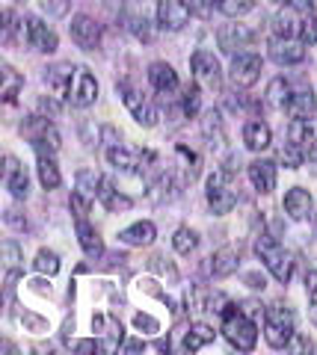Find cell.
Segmentation results:
<instances>
[{
    "mask_svg": "<svg viewBox=\"0 0 317 355\" xmlns=\"http://www.w3.org/2000/svg\"><path fill=\"white\" fill-rule=\"evenodd\" d=\"M155 237H157V228L151 225V222H134L130 228L119 231V243H125V246H137V249L151 246Z\"/></svg>",
    "mask_w": 317,
    "mask_h": 355,
    "instance_id": "obj_18",
    "label": "cell"
},
{
    "mask_svg": "<svg viewBox=\"0 0 317 355\" xmlns=\"http://www.w3.org/2000/svg\"><path fill=\"white\" fill-rule=\"evenodd\" d=\"M270 60L279 65H300L305 60V44L300 39H273Z\"/></svg>",
    "mask_w": 317,
    "mask_h": 355,
    "instance_id": "obj_15",
    "label": "cell"
},
{
    "mask_svg": "<svg viewBox=\"0 0 317 355\" xmlns=\"http://www.w3.org/2000/svg\"><path fill=\"white\" fill-rule=\"evenodd\" d=\"M207 205H211V210L216 216H225V214H232L234 205H237V196L228 190V172L223 169H216L211 178H207Z\"/></svg>",
    "mask_w": 317,
    "mask_h": 355,
    "instance_id": "obj_6",
    "label": "cell"
},
{
    "mask_svg": "<svg viewBox=\"0 0 317 355\" xmlns=\"http://www.w3.org/2000/svg\"><path fill=\"white\" fill-rule=\"evenodd\" d=\"M78 240H80V249L89 254V258H101L104 254V240L98 234V228H92L86 219L78 222Z\"/></svg>",
    "mask_w": 317,
    "mask_h": 355,
    "instance_id": "obj_25",
    "label": "cell"
},
{
    "mask_svg": "<svg viewBox=\"0 0 317 355\" xmlns=\"http://www.w3.org/2000/svg\"><path fill=\"white\" fill-rule=\"evenodd\" d=\"M21 133L30 139V146L36 148V154L42 151H60L62 139H60V130L53 128V121H48L45 116H30L24 119V125H21Z\"/></svg>",
    "mask_w": 317,
    "mask_h": 355,
    "instance_id": "obj_5",
    "label": "cell"
},
{
    "mask_svg": "<svg viewBox=\"0 0 317 355\" xmlns=\"http://www.w3.org/2000/svg\"><path fill=\"white\" fill-rule=\"evenodd\" d=\"M116 92L122 95V101H125V107L130 110V116H134V121L137 125H143V128H155L157 125V107L148 101V98L139 92V89L130 83V80H119L116 83Z\"/></svg>",
    "mask_w": 317,
    "mask_h": 355,
    "instance_id": "obj_4",
    "label": "cell"
},
{
    "mask_svg": "<svg viewBox=\"0 0 317 355\" xmlns=\"http://www.w3.org/2000/svg\"><path fill=\"white\" fill-rule=\"evenodd\" d=\"M181 107H184V113H187V116L199 113V86H187V89H184Z\"/></svg>",
    "mask_w": 317,
    "mask_h": 355,
    "instance_id": "obj_40",
    "label": "cell"
},
{
    "mask_svg": "<svg viewBox=\"0 0 317 355\" xmlns=\"http://www.w3.org/2000/svg\"><path fill=\"white\" fill-rule=\"evenodd\" d=\"M98 202H101L107 210H110V214H119V210H128V207H130V198L116 190L110 178H104V181H101V190H98Z\"/></svg>",
    "mask_w": 317,
    "mask_h": 355,
    "instance_id": "obj_27",
    "label": "cell"
},
{
    "mask_svg": "<svg viewBox=\"0 0 317 355\" xmlns=\"http://www.w3.org/2000/svg\"><path fill=\"white\" fill-rule=\"evenodd\" d=\"M33 266H36L42 275H57V272H60V258H57V252L42 249V252L36 254V261H33Z\"/></svg>",
    "mask_w": 317,
    "mask_h": 355,
    "instance_id": "obj_38",
    "label": "cell"
},
{
    "mask_svg": "<svg viewBox=\"0 0 317 355\" xmlns=\"http://www.w3.org/2000/svg\"><path fill=\"white\" fill-rule=\"evenodd\" d=\"M101 139L107 142V148H113V146H122V142H119V139H122V133H119L113 125H104V128H101Z\"/></svg>",
    "mask_w": 317,
    "mask_h": 355,
    "instance_id": "obj_43",
    "label": "cell"
},
{
    "mask_svg": "<svg viewBox=\"0 0 317 355\" xmlns=\"http://www.w3.org/2000/svg\"><path fill=\"white\" fill-rule=\"evenodd\" d=\"M39 110H42V113H48V116H57L60 113V104L53 101V98H39Z\"/></svg>",
    "mask_w": 317,
    "mask_h": 355,
    "instance_id": "obj_52",
    "label": "cell"
},
{
    "mask_svg": "<svg viewBox=\"0 0 317 355\" xmlns=\"http://www.w3.org/2000/svg\"><path fill=\"white\" fill-rule=\"evenodd\" d=\"M27 42L30 48H36L39 53H53L60 48V39L42 18H27Z\"/></svg>",
    "mask_w": 317,
    "mask_h": 355,
    "instance_id": "obj_13",
    "label": "cell"
},
{
    "mask_svg": "<svg viewBox=\"0 0 317 355\" xmlns=\"http://www.w3.org/2000/svg\"><path fill=\"white\" fill-rule=\"evenodd\" d=\"M78 74V69H71V65H57V69H51L45 74V80L48 86L53 89L57 95H69L71 92V77Z\"/></svg>",
    "mask_w": 317,
    "mask_h": 355,
    "instance_id": "obj_28",
    "label": "cell"
},
{
    "mask_svg": "<svg viewBox=\"0 0 317 355\" xmlns=\"http://www.w3.org/2000/svg\"><path fill=\"white\" fill-rule=\"evenodd\" d=\"M6 222H9V225H15V228H24L27 225V219L18 216V210H6Z\"/></svg>",
    "mask_w": 317,
    "mask_h": 355,
    "instance_id": "obj_53",
    "label": "cell"
},
{
    "mask_svg": "<svg viewBox=\"0 0 317 355\" xmlns=\"http://www.w3.org/2000/svg\"><path fill=\"white\" fill-rule=\"evenodd\" d=\"M270 142H273V130H270L267 121H261V119L246 121V128H243V146L249 151H264V148H270Z\"/></svg>",
    "mask_w": 317,
    "mask_h": 355,
    "instance_id": "obj_19",
    "label": "cell"
},
{
    "mask_svg": "<svg viewBox=\"0 0 317 355\" xmlns=\"http://www.w3.org/2000/svg\"><path fill=\"white\" fill-rule=\"evenodd\" d=\"M285 6H291V9H297V12H314V0H282Z\"/></svg>",
    "mask_w": 317,
    "mask_h": 355,
    "instance_id": "obj_48",
    "label": "cell"
},
{
    "mask_svg": "<svg viewBox=\"0 0 317 355\" xmlns=\"http://www.w3.org/2000/svg\"><path fill=\"white\" fill-rule=\"evenodd\" d=\"M214 6L228 18H240L255 9V0H214Z\"/></svg>",
    "mask_w": 317,
    "mask_h": 355,
    "instance_id": "obj_33",
    "label": "cell"
},
{
    "mask_svg": "<svg viewBox=\"0 0 317 355\" xmlns=\"http://www.w3.org/2000/svg\"><path fill=\"white\" fill-rule=\"evenodd\" d=\"M291 101V86L285 77H273L270 86H267V104L270 107H285Z\"/></svg>",
    "mask_w": 317,
    "mask_h": 355,
    "instance_id": "obj_30",
    "label": "cell"
},
{
    "mask_svg": "<svg viewBox=\"0 0 317 355\" xmlns=\"http://www.w3.org/2000/svg\"><path fill=\"white\" fill-rule=\"evenodd\" d=\"M255 39V33L249 30L246 24H223L220 30H216V42H220V51L223 53H232V57H237L243 48H249Z\"/></svg>",
    "mask_w": 317,
    "mask_h": 355,
    "instance_id": "obj_11",
    "label": "cell"
},
{
    "mask_svg": "<svg viewBox=\"0 0 317 355\" xmlns=\"http://www.w3.org/2000/svg\"><path fill=\"white\" fill-rule=\"evenodd\" d=\"M305 296H309L311 305H317V270L305 272Z\"/></svg>",
    "mask_w": 317,
    "mask_h": 355,
    "instance_id": "obj_42",
    "label": "cell"
},
{
    "mask_svg": "<svg viewBox=\"0 0 317 355\" xmlns=\"http://www.w3.org/2000/svg\"><path fill=\"white\" fill-rule=\"evenodd\" d=\"M134 36L139 42H151V30H148V21L146 18H137L134 21Z\"/></svg>",
    "mask_w": 317,
    "mask_h": 355,
    "instance_id": "obj_45",
    "label": "cell"
},
{
    "mask_svg": "<svg viewBox=\"0 0 317 355\" xmlns=\"http://www.w3.org/2000/svg\"><path fill=\"white\" fill-rule=\"evenodd\" d=\"M246 172H249V181H252V187L261 196L276 190V163L273 160H252L246 166Z\"/></svg>",
    "mask_w": 317,
    "mask_h": 355,
    "instance_id": "obj_16",
    "label": "cell"
},
{
    "mask_svg": "<svg viewBox=\"0 0 317 355\" xmlns=\"http://www.w3.org/2000/svg\"><path fill=\"white\" fill-rule=\"evenodd\" d=\"M293 331V314L285 305H270L264 311V338L273 349H288Z\"/></svg>",
    "mask_w": 317,
    "mask_h": 355,
    "instance_id": "obj_3",
    "label": "cell"
},
{
    "mask_svg": "<svg viewBox=\"0 0 317 355\" xmlns=\"http://www.w3.org/2000/svg\"><path fill=\"white\" fill-rule=\"evenodd\" d=\"M311 323L317 326V305H314V311H311Z\"/></svg>",
    "mask_w": 317,
    "mask_h": 355,
    "instance_id": "obj_57",
    "label": "cell"
},
{
    "mask_svg": "<svg viewBox=\"0 0 317 355\" xmlns=\"http://www.w3.org/2000/svg\"><path fill=\"white\" fill-rule=\"evenodd\" d=\"M288 349H291V352H311V340L302 338V335H293L291 343H288Z\"/></svg>",
    "mask_w": 317,
    "mask_h": 355,
    "instance_id": "obj_46",
    "label": "cell"
},
{
    "mask_svg": "<svg viewBox=\"0 0 317 355\" xmlns=\"http://www.w3.org/2000/svg\"><path fill=\"white\" fill-rule=\"evenodd\" d=\"M148 80L163 95H169V92L178 89V74H175V69L169 62H151L148 65Z\"/></svg>",
    "mask_w": 317,
    "mask_h": 355,
    "instance_id": "obj_21",
    "label": "cell"
},
{
    "mask_svg": "<svg viewBox=\"0 0 317 355\" xmlns=\"http://www.w3.org/2000/svg\"><path fill=\"white\" fill-rule=\"evenodd\" d=\"M261 69H264V62H261L258 53H237L232 60V83L240 89L255 86L261 77Z\"/></svg>",
    "mask_w": 317,
    "mask_h": 355,
    "instance_id": "obj_10",
    "label": "cell"
},
{
    "mask_svg": "<svg viewBox=\"0 0 317 355\" xmlns=\"http://www.w3.org/2000/svg\"><path fill=\"white\" fill-rule=\"evenodd\" d=\"M193 9L187 0H157V24L169 33H178L190 24Z\"/></svg>",
    "mask_w": 317,
    "mask_h": 355,
    "instance_id": "obj_9",
    "label": "cell"
},
{
    "mask_svg": "<svg viewBox=\"0 0 317 355\" xmlns=\"http://www.w3.org/2000/svg\"><path fill=\"white\" fill-rule=\"evenodd\" d=\"M21 86H24V77H21L12 65H3V101L6 104H15V95Z\"/></svg>",
    "mask_w": 317,
    "mask_h": 355,
    "instance_id": "obj_34",
    "label": "cell"
},
{
    "mask_svg": "<svg viewBox=\"0 0 317 355\" xmlns=\"http://www.w3.org/2000/svg\"><path fill=\"white\" fill-rule=\"evenodd\" d=\"M211 272L216 275V279H225V275H232V272H237V263H240V258H237V252L234 249H228V246H223V249H216L211 258Z\"/></svg>",
    "mask_w": 317,
    "mask_h": 355,
    "instance_id": "obj_26",
    "label": "cell"
},
{
    "mask_svg": "<svg viewBox=\"0 0 317 355\" xmlns=\"http://www.w3.org/2000/svg\"><path fill=\"white\" fill-rule=\"evenodd\" d=\"M74 349L78 352H98V349H104V343L101 340H80V343H74Z\"/></svg>",
    "mask_w": 317,
    "mask_h": 355,
    "instance_id": "obj_50",
    "label": "cell"
},
{
    "mask_svg": "<svg viewBox=\"0 0 317 355\" xmlns=\"http://www.w3.org/2000/svg\"><path fill=\"white\" fill-rule=\"evenodd\" d=\"M69 205H71V214H74V219L80 222V219H86V216H89V205H92V198H86V196H80L78 190H74V193H71V202H69Z\"/></svg>",
    "mask_w": 317,
    "mask_h": 355,
    "instance_id": "obj_39",
    "label": "cell"
},
{
    "mask_svg": "<svg viewBox=\"0 0 317 355\" xmlns=\"http://www.w3.org/2000/svg\"><path fill=\"white\" fill-rule=\"evenodd\" d=\"M300 42L302 44H317V18L314 15H309L300 24Z\"/></svg>",
    "mask_w": 317,
    "mask_h": 355,
    "instance_id": "obj_41",
    "label": "cell"
},
{
    "mask_svg": "<svg viewBox=\"0 0 317 355\" xmlns=\"http://www.w3.org/2000/svg\"><path fill=\"white\" fill-rule=\"evenodd\" d=\"M6 190L15 198H27V193H30V178L24 172V166H21L12 154L6 157Z\"/></svg>",
    "mask_w": 317,
    "mask_h": 355,
    "instance_id": "obj_20",
    "label": "cell"
},
{
    "mask_svg": "<svg viewBox=\"0 0 317 355\" xmlns=\"http://www.w3.org/2000/svg\"><path fill=\"white\" fill-rule=\"evenodd\" d=\"M104 6L110 9V12H122V9H125V0H104Z\"/></svg>",
    "mask_w": 317,
    "mask_h": 355,
    "instance_id": "obj_55",
    "label": "cell"
},
{
    "mask_svg": "<svg viewBox=\"0 0 317 355\" xmlns=\"http://www.w3.org/2000/svg\"><path fill=\"white\" fill-rule=\"evenodd\" d=\"M285 110H288L291 119H311L314 110H317V98H314L311 89H302V92L291 95V101L285 104Z\"/></svg>",
    "mask_w": 317,
    "mask_h": 355,
    "instance_id": "obj_24",
    "label": "cell"
},
{
    "mask_svg": "<svg viewBox=\"0 0 317 355\" xmlns=\"http://www.w3.org/2000/svg\"><path fill=\"white\" fill-rule=\"evenodd\" d=\"M36 175H39V184L45 187V190H57V187H60L62 175H60L57 160L51 157V151H42V154H39V160H36Z\"/></svg>",
    "mask_w": 317,
    "mask_h": 355,
    "instance_id": "obj_23",
    "label": "cell"
},
{
    "mask_svg": "<svg viewBox=\"0 0 317 355\" xmlns=\"http://www.w3.org/2000/svg\"><path fill=\"white\" fill-rule=\"evenodd\" d=\"M107 160H110V166H116L119 172L139 175L151 160H155V154L139 151V148H128V146H113V148H107Z\"/></svg>",
    "mask_w": 317,
    "mask_h": 355,
    "instance_id": "obj_8",
    "label": "cell"
},
{
    "mask_svg": "<svg viewBox=\"0 0 317 355\" xmlns=\"http://www.w3.org/2000/svg\"><path fill=\"white\" fill-rule=\"evenodd\" d=\"M300 24H302V21H297L291 12H279L276 18H273V30H276L279 39H293V36H300Z\"/></svg>",
    "mask_w": 317,
    "mask_h": 355,
    "instance_id": "obj_32",
    "label": "cell"
},
{
    "mask_svg": "<svg viewBox=\"0 0 317 355\" xmlns=\"http://www.w3.org/2000/svg\"><path fill=\"white\" fill-rule=\"evenodd\" d=\"M190 65H193L196 83L205 86V89H211V92H220V86H223V69H220V60H216L211 51H196Z\"/></svg>",
    "mask_w": 317,
    "mask_h": 355,
    "instance_id": "obj_7",
    "label": "cell"
},
{
    "mask_svg": "<svg viewBox=\"0 0 317 355\" xmlns=\"http://www.w3.org/2000/svg\"><path fill=\"white\" fill-rule=\"evenodd\" d=\"M211 6H214V0H190V9H193V12H199L202 18H207Z\"/></svg>",
    "mask_w": 317,
    "mask_h": 355,
    "instance_id": "obj_51",
    "label": "cell"
},
{
    "mask_svg": "<svg viewBox=\"0 0 317 355\" xmlns=\"http://www.w3.org/2000/svg\"><path fill=\"white\" fill-rule=\"evenodd\" d=\"M223 335L234 349L249 352V349H255V343H258V326L234 302H228V308L223 311Z\"/></svg>",
    "mask_w": 317,
    "mask_h": 355,
    "instance_id": "obj_1",
    "label": "cell"
},
{
    "mask_svg": "<svg viewBox=\"0 0 317 355\" xmlns=\"http://www.w3.org/2000/svg\"><path fill=\"white\" fill-rule=\"evenodd\" d=\"M279 160L288 166V169H300V166L305 163V148H300V146H293V142L288 139L285 146L279 148Z\"/></svg>",
    "mask_w": 317,
    "mask_h": 355,
    "instance_id": "obj_37",
    "label": "cell"
},
{
    "mask_svg": "<svg viewBox=\"0 0 317 355\" xmlns=\"http://www.w3.org/2000/svg\"><path fill=\"white\" fill-rule=\"evenodd\" d=\"M0 252H3V266H6V272H18V270H21V261H24V252H21L18 243H15V240H3Z\"/></svg>",
    "mask_w": 317,
    "mask_h": 355,
    "instance_id": "obj_35",
    "label": "cell"
},
{
    "mask_svg": "<svg viewBox=\"0 0 317 355\" xmlns=\"http://www.w3.org/2000/svg\"><path fill=\"white\" fill-rule=\"evenodd\" d=\"M42 3L51 15H65V9H69V0H42Z\"/></svg>",
    "mask_w": 317,
    "mask_h": 355,
    "instance_id": "obj_49",
    "label": "cell"
},
{
    "mask_svg": "<svg viewBox=\"0 0 317 355\" xmlns=\"http://www.w3.org/2000/svg\"><path fill=\"white\" fill-rule=\"evenodd\" d=\"M101 181H104V178L98 175V172H92V169H80L78 178H74V184H78L74 190L95 202V198H98V190H101Z\"/></svg>",
    "mask_w": 317,
    "mask_h": 355,
    "instance_id": "obj_29",
    "label": "cell"
},
{
    "mask_svg": "<svg viewBox=\"0 0 317 355\" xmlns=\"http://www.w3.org/2000/svg\"><path fill=\"white\" fill-rule=\"evenodd\" d=\"M288 139L293 142V146L309 151L314 146V139H317V125L311 119H293L288 125Z\"/></svg>",
    "mask_w": 317,
    "mask_h": 355,
    "instance_id": "obj_22",
    "label": "cell"
},
{
    "mask_svg": "<svg viewBox=\"0 0 317 355\" xmlns=\"http://www.w3.org/2000/svg\"><path fill=\"white\" fill-rule=\"evenodd\" d=\"M314 210V198L309 190H302V187H293V190L285 193V214L291 219H305Z\"/></svg>",
    "mask_w": 317,
    "mask_h": 355,
    "instance_id": "obj_17",
    "label": "cell"
},
{
    "mask_svg": "<svg viewBox=\"0 0 317 355\" xmlns=\"http://www.w3.org/2000/svg\"><path fill=\"white\" fill-rule=\"evenodd\" d=\"M211 340H214V329L205 326V323H196V326L190 329V335L184 338V349L196 352V349H202L205 343H211Z\"/></svg>",
    "mask_w": 317,
    "mask_h": 355,
    "instance_id": "obj_31",
    "label": "cell"
},
{
    "mask_svg": "<svg viewBox=\"0 0 317 355\" xmlns=\"http://www.w3.org/2000/svg\"><path fill=\"white\" fill-rule=\"evenodd\" d=\"M151 270H157L160 275H169V282L178 279V272H175L169 263H163V258H151Z\"/></svg>",
    "mask_w": 317,
    "mask_h": 355,
    "instance_id": "obj_47",
    "label": "cell"
},
{
    "mask_svg": "<svg viewBox=\"0 0 317 355\" xmlns=\"http://www.w3.org/2000/svg\"><path fill=\"white\" fill-rule=\"evenodd\" d=\"M148 343L146 340H130V343H125V352H139V349H146Z\"/></svg>",
    "mask_w": 317,
    "mask_h": 355,
    "instance_id": "obj_54",
    "label": "cell"
},
{
    "mask_svg": "<svg viewBox=\"0 0 317 355\" xmlns=\"http://www.w3.org/2000/svg\"><path fill=\"white\" fill-rule=\"evenodd\" d=\"M172 246L178 254H190L196 246H199V234H196L193 228H178L175 237H172Z\"/></svg>",
    "mask_w": 317,
    "mask_h": 355,
    "instance_id": "obj_36",
    "label": "cell"
},
{
    "mask_svg": "<svg viewBox=\"0 0 317 355\" xmlns=\"http://www.w3.org/2000/svg\"><path fill=\"white\" fill-rule=\"evenodd\" d=\"M134 326H137L139 331H143V329H146V331H157V329H160L157 320L148 317V314H137V317H134Z\"/></svg>",
    "mask_w": 317,
    "mask_h": 355,
    "instance_id": "obj_44",
    "label": "cell"
},
{
    "mask_svg": "<svg viewBox=\"0 0 317 355\" xmlns=\"http://www.w3.org/2000/svg\"><path fill=\"white\" fill-rule=\"evenodd\" d=\"M246 282H249V287H261V291H264V279H258V275H246Z\"/></svg>",
    "mask_w": 317,
    "mask_h": 355,
    "instance_id": "obj_56",
    "label": "cell"
},
{
    "mask_svg": "<svg viewBox=\"0 0 317 355\" xmlns=\"http://www.w3.org/2000/svg\"><path fill=\"white\" fill-rule=\"evenodd\" d=\"M95 98H98V80H95V74L86 71V69H78V74H74V86H71V92H69V101L74 107H92Z\"/></svg>",
    "mask_w": 317,
    "mask_h": 355,
    "instance_id": "obj_14",
    "label": "cell"
},
{
    "mask_svg": "<svg viewBox=\"0 0 317 355\" xmlns=\"http://www.w3.org/2000/svg\"><path fill=\"white\" fill-rule=\"evenodd\" d=\"M255 252L258 258L264 261V266L273 272V279H276L279 284H288L291 275H293V258L279 246V240H273L270 234H261L255 240Z\"/></svg>",
    "mask_w": 317,
    "mask_h": 355,
    "instance_id": "obj_2",
    "label": "cell"
},
{
    "mask_svg": "<svg viewBox=\"0 0 317 355\" xmlns=\"http://www.w3.org/2000/svg\"><path fill=\"white\" fill-rule=\"evenodd\" d=\"M69 30H71V42L83 51H95L98 42H101V24L92 15H74Z\"/></svg>",
    "mask_w": 317,
    "mask_h": 355,
    "instance_id": "obj_12",
    "label": "cell"
}]
</instances>
